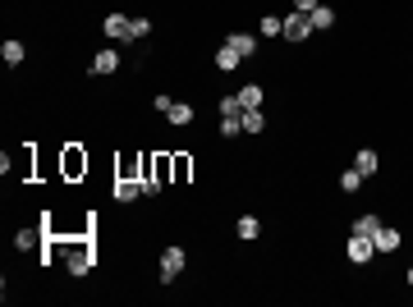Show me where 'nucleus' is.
<instances>
[{
	"instance_id": "nucleus-1",
	"label": "nucleus",
	"mask_w": 413,
	"mask_h": 307,
	"mask_svg": "<svg viewBox=\"0 0 413 307\" xmlns=\"http://www.w3.org/2000/svg\"><path fill=\"white\" fill-rule=\"evenodd\" d=\"M184 266H188V252H184L179 243H170L166 252H161V271H156V276H161V284H170V280L179 276Z\"/></svg>"
},
{
	"instance_id": "nucleus-2",
	"label": "nucleus",
	"mask_w": 413,
	"mask_h": 307,
	"mask_svg": "<svg viewBox=\"0 0 413 307\" xmlns=\"http://www.w3.org/2000/svg\"><path fill=\"white\" fill-rule=\"evenodd\" d=\"M312 18L303 14V10H294V14H285V32H280V37H285V42H303V37H312Z\"/></svg>"
},
{
	"instance_id": "nucleus-3",
	"label": "nucleus",
	"mask_w": 413,
	"mask_h": 307,
	"mask_svg": "<svg viewBox=\"0 0 413 307\" xmlns=\"http://www.w3.org/2000/svg\"><path fill=\"white\" fill-rule=\"evenodd\" d=\"M345 257H349L353 266H363V261L377 257V243H372V239H363V234H349V243H345Z\"/></svg>"
},
{
	"instance_id": "nucleus-4",
	"label": "nucleus",
	"mask_w": 413,
	"mask_h": 307,
	"mask_svg": "<svg viewBox=\"0 0 413 307\" xmlns=\"http://www.w3.org/2000/svg\"><path fill=\"white\" fill-rule=\"evenodd\" d=\"M372 243H377V252H395V248L404 243V234H399L395 225H377V234H372Z\"/></svg>"
},
{
	"instance_id": "nucleus-5",
	"label": "nucleus",
	"mask_w": 413,
	"mask_h": 307,
	"mask_svg": "<svg viewBox=\"0 0 413 307\" xmlns=\"http://www.w3.org/2000/svg\"><path fill=\"white\" fill-rule=\"evenodd\" d=\"M129 23H134V18L106 14V18H101V32H106V37H115V42H129Z\"/></svg>"
},
{
	"instance_id": "nucleus-6",
	"label": "nucleus",
	"mask_w": 413,
	"mask_h": 307,
	"mask_svg": "<svg viewBox=\"0 0 413 307\" xmlns=\"http://www.w3.org/2000/svg\"><path fill=\"white\" fill-rule=\"evenodd\" d=\"M234 96H239V106H244V110H262V101H266V92H262L258 83H244Z\"/></svg>"
},
{
	"instance_id": "nucleus-7",
	"label": "nucleus",
	"mask_w": 413,
	"mask_h": 307,
	"mask_svg": "<svg viewBox=\"0 0 413 307\" xmlns=\"http://www.w3.org/2000/svg\"><path fill=\"white\" fill-rule=\"evenodd\" d=\"M212 60H216V69H221V74H234V69H239V60H244V55H239V51H234V46H229V42H225V46L216 51Z\"/></svg>"
},
{
	"instance_id": "nucleus-8",
	"label": "nucleus",
	"mask_w": 413,
	"mask_h": 307,
	"mask_svg": "<svg viewBox=\"0 0 413 307\" xmlns=\"http://www.w3.org/2000/svg\"><path fill=\"white\" fill-rule=\"evenodd\" d=\"M120 69V51H97L92 55V74H115Z\"/></svg>"
},
{
	"instance_id": "nucleus-9",
	"label": "nucleus",
	"mask_w": 413,
	"mask_h": 307,
	"mask_svg": "<svg viewBox=\"0 0 413 307\" xmlns=\"http://www.w3.org/2000/svg\"><path fill=\"white\" fill-rule=\"evenodd\" d=\"M23 55H28V51H23V42H18V37H5V46H0V60L14 69V64H23Z\"/></svg>"
},
{
	"instance_id": "nucleus-10",
	"label": "nucleus",
	"mask_w": 413,
	"mask_h": 307,
	"mask_svg": "<svg viewBox=\"0 0 413 307\" xmlns=\"http://www.w3.org/2000/svg\"><path fill=\"white\" fill-rule=\"evenodd\" d=\"M92 271V252L88 248H69V276H88Z\"/></svg>"
},
{
	"instance_id": "nucleus-11",
	"label": "nucleus",
	"mask_w": 413,
	"mask_h": 307,
	"mask_svg": "<svg viewBox=\"0 0 413 307\" xmlns=\"http://www.w3.org/2000/svg\"><path fill=\"white\" fill-rule=\"evenodd\" d=\"M229 46L248 60V55H258V37H253V32H229Z\"/></svg>"
},
{
	"instance_id": "nucleus-12",
	"label": "nucleus",
	"mask_w": 413,
	"mask_h": 307,
	"mask_svg": "<svg viewBox=\"0 0 413 307\" xmlns=\"http://www.w3.org/2000/svg\"><path fill=\"white\" fill-rule=\"evenodd\" d=\"M138 193H142V179H129V174L115 179V198H120V202H134Z\"/></svg>"
},
{
	"instance_id": "nucleus-13",
	"label": "nucleus",
	"mask_w": 413,
	"mask_h": 307,
	"mask_svg": "<svg viewBox=\"0 0 413 307\" xmlns=\"http://www.w3.org/2000/svg\"><path fill=\"white\" fill-rule=\"evenodd\" d=\"M37 243H46V230H18L14 234V248H18V252H32Z\"/></svg>"
},
{
	"instance_id": "nucleus-14",
	"label": "nucleus",
	"mask_w": 413,
	"mask_h": 307,
	"mask_svg": "<svg viewBox=\"0 0 413 307\" xmlns=\"http://www.w3.org/2000/svg\"><path fill=\"white\" fill-rule=\"evenodd\" d=\"M170 124H175V129H184V124H193V106H188V101H175V106H170V115H166Z\"/></svg>"
},
{
	"instance_id": "nucleus-15",
	"label": "nucleus",
	"mask_w": 413,
	"mask_h": 307,
	"mask_svg": "<svg viewBox=\"0 0 413 307\" xmlns=\"http://www.w3.org/2000/svg\"><path fill=\"white\" fill-rule=\"evenodd\" d=\"M363 179H367V174H363L358 165L345 170V174H340V193H358V188H363Z\"/></svg>"
},
{
	"instance_id": "nucleus-16",
	"label": "nucleus",
	"mask_w": 413,
	"mask_h": 307,
	"mask_svg": "<svg viewBox=\"0 0 413 307\" xmlns=\"http://www.w3.org/2000/svg\"><path fill=\"white\" fill-rule=\"evenodd\" d=\"M234 234H239V239H258V234H262V220H258V215H239Z\"/></svg>"
},
{
	"instance_id": "nucleus-17",
	"label": "nucleus",
	"mask_w": 413,
	"mask_h": 307,
	"mask_svg": "<svg viewBox=\"0 0 413 307\" xmlns=\"http://www.w3.org/2000/svg\"><path fill=\"white\" fill-rule=\"evenodd\" d=\"M234 133H244V110L239 115H221V138H234Z\"/></svg>"
},
{
	"instance_id": "nucleus-18",
	"label": "nucleus",
	"mask_w": 413,
	"mask_h": 307,
	"mask_svg": "<svg viewBox=\"0 0 413 307\" xmlns=\"http://www.w3.org/2000/svg\"><path fill=\"white\" fill-rule=\"evenodd\" d=\"M308 18H312V28H317V32H326L331 23H336V10H326V5H317V10H312Z\"/></svg>"
},
{
	"instance_id": "nucleus-19",
	"label": "nucleus",
	"mask_w": 413,
	"mask_h": 307,
	"mask_svg": "<svg viewBox=\"0 0 413 307\" xmlns=\"http://www.w3.org/2000/svg\"><path fill=\"white\" fill-rule=\"evenodd\" d=\"M353 165L363 170V174H377V165H381V156L372 152V147H363V152H358V161H353Z\"/></svg>"
},
{
	"instance_id": "nucleus-20",
	"label": "nucleus",
	"mask_w": 413,
	"mask_h": 307,
	"mask_svg": "<svg viewBox=\"0 0 413 307\" xmlns=\"http://www.w3.org/2000/svg\"><path fill=\"white\" fill-rule=\"evenodd\" d=\"M377 225H381L377 215H358V220H353V230H349V234H363V239H372V234H377Z\"/></svg>"
},
{
	"instance_id": "nucleus-21",
	"label": "nucleus",
	"mask_w": 413,
	"mask_h": 307,
	"mask_svg": "<svg viewBox=\"0 0 413 307\" xmlns=\"http://www.w3.org/2000/svg\"><path fill=\"white\" fill-rule=\"evenodd\" d=\"M285 32V18L280 14H262V37H280Z\"/></svg>"
},
{
	"instance_id": "nucleus-22",
	"label": "nucleus",
	"mask_w": 413,
	"mask_h": 307,
	"mask_svg": "<svg viewBox=\"0 0 413 307\" xmlns=\"http://www.w3.org/2000/svg\"><path fill=\"white\" fill-rule=\"evenodd\" d=\"M266 129V115L262 110H244V133H262Z\"/></svg>"
},
{
	"instance_id": "nucleus-23",
	"label": "nucleus",
	"mask_w": 413,
	"mask_h": 307,
	"mask_svg": "<svg viewBox=\"0 0 413 307\" xmlns=\"http://www.w3.org/2000/svg\"><path fill=\"white\" fill-rule=\"evenodd\" d=\"M147 32H152V18H134V23H129V42H142Z\"/></svg>"
},
{
	"instance_id": "nucleus-24",
	"label": "nucleus",
	"mask_w": 413,
	"mask_h": 307,
	"mask_svg": "<svg viewBox=\"0 0 413 307\" xmlns=\"http://www.w3.org/2000/svg\"><path fill=\"white\" fill-rule=\"evenodd\" d=\"M239 110H244L239 106V96H221V115H239Z\"/></svg>"
},
{
	"instance_id": "nucleus-25",
	"label": "nucleus",
	"mask_w": 413,
	"mask_h": 307,
	"mask_svg": "<svg viewBox=\"0 0 413 307\" xmlns=\"http://www.w3.org/2000/svg\"><path fill=\"white\" fill-rule=\"evenodd\" d=\"M152 106H156V110H166V115H170V106H175V96H166V92H156V101H152Z\"/></svg>"
},
{
	"instance_id": "nucleus-26",
	"label": "nucleus",
	"mask_w": 413,
	"mask_h": 307,
	"mask_svg": "<svg viewBox=\"0 0 413 307\" xmlns=\"http://www.w3.org/2000/svg\"><path fill=\"white\" fill-rule=\"evenodd\" d=\"M317 5H321V0H294V10H303V14H312Z\"/></svg>"
},
{
	"instance_id": "nucleus-27",
	"label": "nucleus",
	"mask_w": 413,
	"mask_h": 307,
	"mask_svg": "<svg viewBox=\"0 0 413 307\" xmlns=\"http://www.w3.org/2000/svg\"><path fill=\"white\" fill-rule=\"evenodd\" d=\"M409 289H413V266H409Z\"/></svg>"
}]
</instances>
